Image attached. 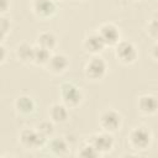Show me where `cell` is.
<instances>
[{"mask_svg": "<svg viewBox=\"0 0 158 158\" xmlns=\"http://www.w3.org/2000/svg\"><path fill=\"white\" fill-rule=\"evenodd\" d=\"M51 151L57 156H64L68 152V143L63 138H53L49 143Z\"/></svg>", "mask_w": 158, "mask_h": 158, "instance_id": "18", "label": "cell"}, {"mask_svg": "<svg viewBox=\"0 0 158 158\" xmlns=\"http://www.w3.org/2000/svg\"><path fill=\"white\" fill-rule=\"evenodd\" d=\"M68 107L63 104H54L52 105V107L49 109V116L52 118V121L62 123L65 122L68 118Z\"/></svg>", "mask_w": 158, "mask_h": 158, "instance_id": "13", "label": "cell"}, {"mask_svg": "<svg viewBox=\"0 0 158 158\" xmlns=\"http://www.w3.org/2000/svg\"><path fill=\"white\" fill-rule=\"evenodd\" d=\"M106 63L100 57H93L85 65V75L89 79L98 80L101 79L106 73Z\"/></svg>", "mask_w": 158, "mask_h": 158, "instance_id": "5", "label": "cell"}, {"mask_svg": "<svg viewBox=\"0 0 158 158\" xmlns=\"http://www.w3.org/2000/svg\"><path fill=\"white\" fill-rule=\"evenodd\" d=\"M51 57V53L48 49L43 48V47H40V46H36L33 47V57H32V62L37 65H43V64H47L48 59Z\"/></svg>", "mask_w": 158, "mask_h": 158, "instance_id": "17", "label": "cell"}, {"mask_svg": "<svg viewBox=\"0 0 158 158\" xmlns=\"http://www.w3.org/2000/svg\"><path fill=\"white\" fill-rule=\"evenodd\" d=\"M5 57H6V49H5V47L2 44H0V63L4 62Z\"/></svg>", "mask_w": 158, "mask_h": 158, "instance_id": "23", "label": "cell"}, {"mask_svg": "<svg viewBox=\"0 0 158 158\" xmlns=\"http://www.w3.org/2000/svg\"><path fill=\"white\" fill-rule=\"evenodd\" d=\"M60 96L67 107H74L79 105L83 99L80 89L73 83H63L60 85Z\"/></svg>", "mask_w": 158, "mask_h": 158, "instance_id": "1", "label": "cell"}, {"mask_svg": "<svg viewBox=\"0 0 158 158\" xmlns=\"http://www.w3.org/2000/svg\"><path fill=\"white\" fill-rule=\"evenodd\" d=\"M9 6H10V1L9 0H0V14L6 12Z\"/></svg>", "mask_w": 158, "mask_h": 158, "instance_id": "22", "label": "cell"}, {"mask_svg": "<svg viewBox=\"0 0 158 158\" xmlns=\"http://www.w3.org/2000/svg\"><path fill=\"white\" fill-rule=\"evenodd\" d=\"M128 139H130V144L135 149L142 151V149H146L149 147L151 141H152V135L147 128L137 127V128H133L131 131Z\"/></svg>", "mask_w": 158, "mask_h": 158, "instance_id": "4", "label": "cell"}, {"mask_svg": "<svg viewBox=\"0 0 158 158\" xmlns=\"http://www.w3.org/2000/svg\"><path fill=\"white\" fill-rule=\"evenodd\" d=\"M47 138L42 136L37 130L25 128L20 133V142L27 149H37L46 143Z\"/></svg>", "mask_w": 158, "mask_h": 158, "instance_id": "2", "label": "cell"}, {"mask_svg": "<svg viewBox=\"0 0 158 158\" xmlns=\"http://www.w3.org/2000/svg\"><path fill=\"white\" fill-rule=\"evenodd\" d=\"M158 102L154 95H142L138 99V109L146 115H152L157 111Z\"/></svg>", "mask_w": 158, "mask_h": 158, "instance_id": "11", "label": "cell"}, {"mask_svg": "<svg viewBox=\"0 0 158 158\" xmlns=\"http://www.w3.org/2000/svg\"><path fill=\"white\" fill-rule=\"evenodd\" d=\"M100 126L105 132H115L121 126V116L115 110H106L100 116Z\"/></svg>", "mask_w": 158, "mask_h": 158, "instance_id": "7", "label": "cell"}, {"mask_svg": "<svg viewBox=\"0 0 158 158\" xmlns=\"http://www.w3.org/2000/svg\"><path fill=\"white\" fill-rule=\"evenodd\" d=\"M37 131H38L42 136H44L46 138H48L49 136L53 135L54 127H53V123H52V122H49V121H42V122L37 126Z\"/></svg>", "mask_w": 158, "mask_h": 158, "instance_id": "20", "label": "cell"}, {"mask_svg": "<svg viewBox=\"0 0 158 158\" xmlns=\"http://www.w3.org/2000/svg\"><path fill=\"white\" fill-rule=\"evenodd\" d=\"M89 143L99 152V154H101V153L110 152L112 149V147H114V137L111 136L110 132L96 133V135H93L90 137Z\"/></svg>", "mask_w": 158, "mask_h": 158, "instance_id": "6", "label": "cell"}, {"mask_svg": "<svg viewBox=\"0 0 158 158\" xmlns=\"http://www.w3.org/2000/svg\"><path fill=\"white\" fill-rule=\"evenodd\" d=\"M99 36L104 41L105 46H115L120 40V32L112 23H104L99 28Z\"/></svg>", "mask_w": 158, "mask_h": 158, "instance_id": "8", "label": "cell"}, {"mask_svg": "<svg viewBox=\"0 0 158 158\" xmlns=\"http://www.w3.org/2000/svg\"><path fill=\"white\" fill-rule=\"evenodd\" d=\"M5 36H6V32H5V31H4V30L0 27V42L4 40V37H5Z\"/></svg>", "mask_w": 158, "mask_h": 158, "instance_id": "24", "label": "cell"}, {"mask_svg": "<svg viewBox=\"0 0 158 158\" xmlns=\"http://www.w3.org/2000/svg\"><path fill=\"white\" fill-rule=\"evenodd\" d=\"M56 43H57V38L49 31H44V32L40 33V36L37 38V46L43 47V48H46L48 51L53 49L56 47Z\"/></svg>", "mask_w": 158, "mask_h": 158, "instance_id": "15", "label": "cell"}, {"mask_svg": "<svg viewBox=\"0 0 158 158\" xmlns=\"http://www.w3.org/2000/svg\"><path fill=\"white\" fill-rule=\"evenodd\" d=\"M115 56L116 58L125 64H130L133 63L137 58V49L133 46L132 42L130 41H118L116 43V48H115Z\"/></svg>", "mask_w": 158, "mask_h": 158, "instance_id": "3", "label": "cell"}, {"mask_svg": "<svg viewBox=\"0 0 158 158\" xmlns=\"http://www.w3.org/2000/svg\"><path fill=\"white\" fill-rule=\"evenodd\" d=\"M16 56L17 58L23 62V63H28L32 62V57H33V46H31L30 43H21L17 48H16Z\"/></svg>", "mask_w": 158, "mask_h": 158, "instance_id": "16", "label": "cell"}, {"mask_svg": "<svg viewBox=\"0 0 158 158\" xmlns=\"http://www.w3.org/2000/svg\"><path fill=\"white\" fill-rule=\"evenodd\" d=\"M104 47H105V43L99 36V33H91L84 40V48L93 54L100 53L104 49Z\"/></svg>", "mask_w": 158, "mask_h": 158, "instance_id": "12", "label": "cell"}, {"mask_svg": "<svg viewBox=\"0 0 158 158\" xmlns=\"http://www.w3.org/2000/svg\"><path fill=\"white\" fill-rule=\"evenodd\" d=\"M32 9L40 17H49L56 12V4L53 0H33Z\"/></svg>", "mask_w": 158, "mask_h": 158, "instance_id": "9", "label": "cell"}, {"mask_svg": "<svg viewBox=\"0 0 158 158\" xmlns=\"http://www.w3.org/2000/svg\"><path fill=\"white\" fill-rule=\"evenodd\" d=\"M78 154L80 156V157H84V158H95V157H99L100 154H99V152L88 142V143H85L81 148H80V151L78 152Z\"/></svg>", "mask_w": 158, "mask_h": 158, "instance_id": "19", "label": "cell"}, {"mask_svg": "<svg viewBox=\"0 0 158 158\" xmlns=\"http://www.w3.org/2000/svg\"><path fill=\"white\" fill-rule=\"evenodd\" d=\"M69 64V60L68 58L62 54V53H54V54H51L48 62H47V67L48 69L52 72V73H56V74H59L62 72H64L67 69Z\"/></svg>", "mask_w": 158, "mask_h": 158, "instance_id": "10", "label": "cell"}, {"mask_svg": "<svg viewBox=\"0 0 158 158\" xmlns=\"http://www.w3.org/2000/svg\"><path fill=\"white\" fill-rule=\"evenodd\" d=\"M148 32L151 33V36L153 38H157V20L156 19H153L148 23Z\"/></svg>", "mask_w": 158, "mask_h": 158, "instance_id": "21", "label": "cell"}, {"mask_svg": "<svg viewBox=\"0 0 158 158\" xmlns=\"http://www.w3.org/2000/svg\"><path fill=\"white\" fill-rule=\"evenodd\" d=\"M15 106H16L19 112L27 115V114H31L35 110V101L32 100V98H30L27 95H21L16 99Z\"/></svg>", "mask_w": 158, "mask_h": 158, "instance_id": "14", "label": "cell"}]
</instances>
